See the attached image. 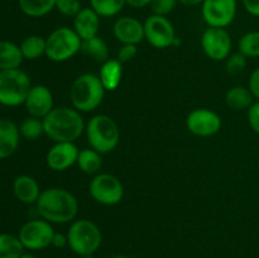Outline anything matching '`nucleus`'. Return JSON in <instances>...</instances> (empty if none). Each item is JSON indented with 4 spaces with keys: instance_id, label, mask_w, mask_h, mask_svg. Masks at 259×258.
I'll return each instance as SVG.
<instances>
[{
    "instance_id": "obj_36",
    "label": "nucleus",
    "mask_w": 259,
    "mask_h": 258,
    "mask_svg": "<svg viewBox=\"0 0 259 258\" xmlns=\"http://www.w3.org/2000/svg\"><path fill=\"white\" fill-rule=\"evenodd\" d=\"M248 89L252 93L253 98L259 101V67L255 68L249 76V81H248Z\"/></svg>"
},
{
    "instance_id": "obj_39",
    "label": "nucleus",
    "mask_w": 259,
    "mask_h": 258,
    "mask_svg": "<svg viewBox=\"0 0 259 258\" xmlns=\"http://www.w3.org/2000/svg\"><path fill=\"white\" fill-rule=\"evenodd\" d=\"M152 0H126V5H129L133 9H143V8L149 7Z\"/></svg>"
},
{
    "instance_id": "obj_7",
    "label": "nucleus",
    "mask_w": 259,
    "mask_h": 258,
    "mask_svg": "<svg viewBox=\"0 0 259 258\" xmlns=\"http://www.w3.org/2000/svg\"><path fill=\"white\" fill-rule=\"evenodd\" d=\"M32 83L20 68L0 71V104L9 108L24 105Z\"/></svg>"
},
{
    "instance_id": "obj_1",
    "label": "nucleus",
    "mask_w": 259,
    "mask_h": 258,
    "mask_svg": "<svg viewBox=\"0 0 259 258\" xmlns=\"http://www.w3.org/2000/svg\"><path fill=\"white\" fill-rule=\"evenodd\" d=\"M35 207L39 217L51 224H66L77 217L78 201L68 190L50 187L40 192Z\"/></svg>"
},
{
    "instance_id": "obj_31",
    "label": "nucleus",
    "mask_w": 259,
    "mask_h": 258,
    "mask_svg": "<svg viewBox=\"0 0 259 258\" xmlns=\"http://www.w3.org/2000/svg\"><path fill=\"white\" fill-rule=\"evenodd\" d=\"M247 57H245L244 55H242L240 52H237L233 53V55H230L229 57L227 58L225 68H227V72L229 73V75L237 76L247 68Z\"/></svg>"
},
{
    "instance_id": "obj_18",
    "label": "nucleus",
    "mask_w": 259,
    "mask_h": 258,
    "mask_svg": "<svg viewBox=\"0 0 259 258\" xmlns=\"http://www.w3.org/2000/svg\"><path fill=\"white\" fill-rule=\"evenodd\" d=\"M40 187L37 180L29 175H19L13 182V194L15 199L25 205H35L40 195Z\"/></svg>"
},
{
    "instance_id": "obj_33",
    "label": "nucleus",
    "mask_w": 259,
    "mask_h": 258,
    "mask_svg": "<svg viewBox=\"0 0 259 258\" xmlns=\"http://www.w3.org/2000/svg\"><path fill=\"white\" fill-rule=\"evenodd\" d=\"M177 4H179V0H152L149 8L152 10V14L167 17L176 9Z\"/></svg>"
},
{
    "instance_id": "obj_38",
    "label": "nucleus",
    "mask_w": 259,
    "mask_h": 258,
    "mask_svg": "<svg viewBox=\"0 0 259 258\" xmlns=\"http://www.w3.org/2000/svg\"><path fill=\"white\" fill-rule=\"evenodd\" d=\"M52 245L55 248H65L68 245L67 234H62V233H55L52 239Z\"/></svg>"
},
{
    "instance_id": "obj_21",
    "label": "nucleus",
    "mask_w": 259,
    "mask_h": 258,
    "mask_svg": "<svg viewBox=\"0 0 259 258\" xmlns=\"http://www.w3.org/2000/svg\"><path fill=\"white\" fill-rule=\"evenodd\" d=\"M23 61L19 46L9 40H0V71L19 68Z\"/></svg>"
},
{
    "instance_id": "obj_4",
    "label": "nucleus",
    "mask_w": 259,
    "mask_h": 258,
    "mask_svg": "<svg viewBox=\"0 0 259 258\" xmlns=\"http://www.w3.org/2000/svg\"><path fill=\"white\" fill-rule=\"evenodd\" d=\"M86 138L93 149L106 154L113 152L120 141V131L111 116L105 114L94 115L85 126Z\"/></svg>"
},
{
    "instance_id": "obj_42",
    "label": "nucleus",
    "mask_w": 259,
    "mask_h": 258,
    "mask_svg": "<svg viewBox=\"0 0 259 258\" xmlns=\"http://www.w3.org/2000/svg\"><path fill=\"white\" fill-rule=\"evenodd\" d=\"M111 258H129V257L125 254H114Z\"/></svg>"
},
{
    "instance_id": "obj_13",
    "label": "nucleus",
    "mask_w": 259,
    "mask_h": 258,
    "mask_svg": "<svg viewBox=\"0 0 259 258\" xmlns=\"http://www.w3.org/2000/svg\"><path fill=\"white\" fill-rule=\"evenodd\" d=\"M223 121L219 114L206 108L192 110L186 118V128L197 137H211L219 133Z\"/></svg>"
},
{
    "instance_id": "obj_30",
    "label": "nucleus",
    "mask_w": 259,
    "mask_h": 258,
    "mask_svg": "<svg viewBox=\"0 0 259 258\" xmlns=\"http://www.w3.org/2000/svg\"><path fill=\"white\" fill-rule=\"evenodd\" d=\"M238 50L247 58L259 57V30L245 33L238 42Z\"/></svg>"
},
{
    "instance_id": "obj_23",
    "label": "nucleus",
    "mask_w": 259,
    "mask_h": 258,
    "mask_svg": "<svg viewBox=\"0 0 259 258\" xmlns=\"http://www.w3.org/2000/svg\"><path fill=\"white\" fill-rule=\"evenodd\" d=\"M81 52L99 63H104L109 60V47L105 40L99 35L82 40Z\"/></svg>"
},
{
    "instance_id": "obj_37",
    "label": "nucleus",
    "mask_w": 259,
    "mask_h": 258,
    "mask_svg": "<svg viewBox=\"0 0 259 258\" xmlns=\"http://www.w3.org/2000/svg\"><path fill=\"white\" fill-rule=\"evenodd\" d=\"M242 2L248 14L259 18V0H242Z\"/></svg>"
},
{
    "instance_id": "obj_12",
    "label": "nucleus",
    "mask_w": 259,
    "mask_h": 258,
    "mask_svg": "<svg viewBox=\"0 0 259 258\" xmlns=\"http://www.w3.org/2000/svg\"><path fill=\"white\" fill-rule=\"evenodd\" d=\"M232 37L225 28L209 27L201 37V48L212 61L227 60L232 55Z\"/></svg>"
},
{
    "instance_id": "obj_19",
    "label": "nucleus",
    "mask_w": 259,
    "mask_h": 258,
    "mask_svg": "<svg viewBox=\"0 0 259 258\" xmlns=\"http://www.w3.org/2000/svg\"><path fill=\"white\" fill-rule=\"evenodd\" d=\"M20 141L19 126L10 119H0V159L15 153Z\"/></svg>"
},
{
    "instance_id": "obj_6",
    "label": "nucleus",
    "mask_w": 259,
    "mask_h": 258,
    "mask_svg": "<svg viewBox=\"0 0 259 258\" xmlns=\"http://www.w3.org/2000/svg\"><path fill=\"white\" fill-rule=\"evenodd\" d=\"M81 45L73 28L60 27L46 38V56L53 62H66L80 52Z\"/></svg>"
},
{
    "instance_id": "obj_27",
    "label": "nucleus",
    "mask_w": 259,
    "mask_h": 258,
    "mask_svg": "<svg viewBox=\"0 0 259 258\" xmlns=\"http://www.w3.org/2000/svg\"><path fill=\"white\" fill-rule=\"evenodd\" d=\"M24 254V247L18 235L0 233V258H19Z\"/></svg>"
},
{
    "instance_id": "obj_17",
    "label": "nucleus",
    "mask_w": 259,
    "mask_h": 258,
    "mask_svg": "<svg viewBox=\"0 0 259 258\" xmlns=\"http://www.w3.org/2000/svg\"><path fill=\"white\" fill-rule=\"evenodd\" d=\"M100 15L93 8H82L73 18V30L82 40L90 39L99 33L100 28Z\"/></svg>"
},
{
    "instance_id": "obj_10",
    "label": "nucleus",
    "mask_w": 259,
    "mask_h": 258,
    "mask_svg": "<svg viewBox=\"0 0 259 258\" xmlns=\"http://www.w3.org/2000/svg\"><path fill=\"white\" fill-rule=\"evenodd\" d=\"M144 39L158 50L172 47L176 40V30L167 17L151 14L143 23Z\"/></svg>"
},
{
    "instance_id": "obj_28",
    "label": "nucleus",
    "mask_w": 259,
    "mask_h": 258,
    "mask_svg": "<svg viewBox=\"0 0 259 258\" xmlns=\"http://www.w3.org/2000/svg\"><path fill=\"white\" fill-rule=\"evenodd\" d=\"M125 5L126 0H90V8H93L101 18L115 17Z\"/></svg>"
},
{
    "instance_id": "obj_22",
    "label": "nucleus",
    "mask_w": 259,
    "mask_h": 258,
    "mask_svg": "<svg viewBox=\"0 0 259 258\" xmlns=\"http://www.w3.org/2000/svg\"><path fill=\"white\" fill-rule=\"evenodd\" d=\"M225 103L232 110H248L254 103V98L245 86H233L225 94Z\"/></svg>"
},
{
    "instance_id": "obj_8",
    "label": "nucleus",
    "mask_w": 259,
    "mask_h": 258,
    "mask_svg": "<svg viewBox=\"0 0 259 258\" xmlns=\"http://www.w3.org/2000/svg\"><path fill=\"white\" fill-rule=\"evenodd\" d=\"M55 233L52 224L40 218L24 223L19 229L18 238L22 242L24 249L42 250L52 245Z\"/></svg>"
},
{
    "instance_id": "obj_24",
    "label": "nucleus",
    "mask_w": 259,
    "mask_h": 258,
    "mask_svg": "<svg viewBox=\"0 0 259 258\" xmlns=\"http://www.w3.org/2000/svg\"><path fill=\"white\" fill-rule=\"evenodd\" d=\"M76 163L83 174L98 175L103 166V158H101V153H99L95 149L83 148L78 153Z\"/></svg>"
},
{
    "instance_id": "obj_14",
    "label": "nucleus",
    "mask_w": 259,
    "mask_h": 258,
    "mask_svg": "<svg viewBox=\"0 0 259 258\" xmlns=\"http://www.w3.org/2000/svg\"><path fill=\"white\" fill-rule=\"evenodd\" d=\"M78 153L75 142H56L47 152L46 162L52 171L63 172L77 162Z\"/></svg>"
},
{
    "instance_id": "obj_40",
    "label": "nucleus",
    "mask_w": 259,
    "mask_h": 258,
    "mask_svg": "<svg viewBox=\"0 0 259 258\" xmlns=\"http://www.w3.org/2000/svg\"><path fill=\"white\" fill-rule=\"evenodd\" d=\"M204 0H179L185 7H196V5H201Z\"/></svg>"
},
{
    "instance_id": "obj_34",
    "label": "nucleus",
    "mask_w": 259,
    "mask_h": 258,
    "mask_svg": "<svg viewBox=\"0 0 259 258\" xmlns=\"http://www.w3.org/2000/svg\"><path fill=\"white\" fill-rule=\"evenodd\" d=\"M137 53H138L137 45H123L120 47V50L118 51L116 60L120 61L121 63L129 62V61H132L134 57H136Z\"/></svg>"
},
{
    "instance_id": "obj_32",
    "label": "nucleus",
    "mask_w": 259,
    "mask_h": 258,
    "mask_svg": "<svg viewBox=\"0 0 259 258\" xmlns=\"http://www.w3.org/2000/svg\"><path fill=\"white\" fill-rule=\"evenodd\" d=\"M81 9H82L81 0H57L56 3V10L68 18H75Z\"/></svg>"
},
{
    "instance_id": "obj_26",
    "label": "nucleus",
    "mask_w": 259,
    "mask_h": 258,
    "mask_svg": "<svg viewBox=\"0 0 259 258\" xmlns=\"http://www.w3.org/2000/svg\"><path fill=\"white\" fill-rule=\"evenodd\" d=\"M19 47L24 60L34 61L46 56V38L38 34L28 35L22 40Z\"/></svg>"
},
{
    "instance_id": "obj_35",
    "label": "nucleus",
    "mask_w": 259,
    "mask_h": 258,
    "mask_svg": "<svg viewBox=\"0 0 259 258\" xmlns=\"http://www.w3.org/2000/svg\"><path fill=\"white\" fill-rule=\"evenodd\" d=\"M248 123L252 131L259 136V101H254L253 105L247 110Z\"/></svg>"
},
{
    "instance_id": "obj_9",
    "label": "nucleus",
    "mask_w": 259,
    "mask_h": 258,
    "mask_svg": "<svg viewBox=\"0 0 259 258\" xmlns=\"http://www.w3.org/2000/svg\"><path fill=\"white\" fill-rule=\"evenodd\" d=\"M91 197L105 206L119 204L124 197V186L120 180L111 174H98L89 186Z\"/></svg>"
},
{
    "instance_id": "obj_41",
    "label": "nucleus",
    "mask_w": 259,
    "mask_h": 258,
    "mask_svg": "<svg viewBox=\"0 0 259 258\" xmlns=\"http://www.w3.org/2000/svg\"><path fill=\"white\" fill-rule=\"evenodd\" d=\"M19 258H35L33 254H29V253H24L23 255H20Z\"/></svg>"
},
{
    "instance_id": "obj_11",
    "label": "nucleus",
    "mask_w": 259,
    "mask_h": 258,
    "mask_svg": "<svg viewBox=\"0 0 259 258\" xmlns=\"http://www.w3.org/2000/svg\"><path fill=\"white\" fill-rule=\"evenodd\" d=\"M238 12L237 0H204L201 14L209 27L227 28L234 22Z\"/></svg>"
},
{
    "instance_id": "obj_5",
    "label": "nucleus",
    "mask_w": 259,
    "mask_h": 258,
    "mask_svg": "<svg viewBox=\"0 0 259 258\" xmlns=\"http://www.w3.org/2000/svg\"><path fill=\"white\" fill-rule=\"evenodd\" d=\"M68 247L80 257L93 255L100 248L103 242L100 228L89 219L72 222L67 230Z\"/></svg>"
},
{
    "instance_id": "obj_3",
    "label": "nucleus",
    "mask_w": 259,
    "mask_h": 258,
    "mask_svg": "<svg viewBox=\"0 0 259 258\" xmlns=\"http://www.w3.org/2000/svg\"><path fill=\"white\" fill-rule=\"evenodd\" d=\"M105 88L99 76L83 73L73 81L70 90L72 108L80 113H90L101 105L105 96Z\"/></svg>"
},
{
    "instance_id": "obj_29",
    "label": "nucleus",
    "mask_w": 259,
    "mask_h": 258,
    "mask_svg": "<svg viewBox=\"0 0 259 258\" xmlns=\"http://www.w3.org/2000/svg\"><path fill=\"white\" fill-rule=\"evenodd\" d=\"M19 133L20 137L27 141H37L45 134L43 120L39 118H34V116H28L20 123Z\"/></svg>"
},
{
    "instance_id": "obj_20",
    "label": "nucleus",
    "mask_w": 259,
    "mask_h": 258,
    "mask_svg": "<svg viewBox=\"0 0 259 258\" xmlns=\"http://www.w3.org/2000/svg\"><path fill=\"white\" fill-rule=\"evenodd\" d=\"M101 83L106 91H115L123 78V63L119 60H110L101 65L99 73Z\"/></svg>"
},
{
    "instance_id": "obj_16",
    "label": "nucleus",
    "mask_w": 259,
    "mask_h": 258,
    "mask_svg": "<svg viewBox=\"0 0 259 258\" xmlns=\"http://www.w3.org/2000/svg\"><path fill=\"white\" fill-rule=\"evenodd\" d=\"M113 33L121 45H138L144 39V25L137 18L124 15L114 22Z\"/></svg>"
},
{
    "instance_id": "obj_25",
    "label": "nucleus",
    "mask_w": 259,
    "mask_h": 258,
    "mask_svg": "<svg viewBox=\"0 0 259 258\" xmlns=\"http://www.w3.org/2000/svg\"><path fill=\"white\" fill-rule=\"evenodd\" d=\"M57 0H18L20 10L29 18H42L56 9Z\"/></svg>"
},
{
    "instance_id": "obj_15",
    "label": "nucleus",
    "mask_w": 259,
    "mask_h": 258,
    "mask_svg": "<svg viewBox=\"0 0 259 258\" xmlns=\"http://www.w3.org/2000/svg\"><path fill=\"white\" fill-rule=\"evenodd\" d=\"M53 94L46 85H32L27 98H25L24 106L27 109L29 116L43 119L55 106Z\"/></svg>"
},
{
    "instance_id": "obj_2",
    "label": "nucleus",
    "mask_w": 259,
    "mask_h": 258,
    "mask_svg": "<svg viewBox=\"0 0 259 258\" xmlns=\"http://www.w3.org/2000/svg\"><path fill=\"white\" fill-rule=\"evenodd\" d=\"M42 120L45 134L53 142H75L86 126L80 111L70 106L53 108Z\"/></svg>"
}]
</instances>
